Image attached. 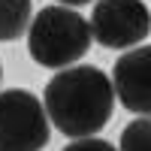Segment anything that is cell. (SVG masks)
Masks as SVG:
<instances>
[{
    "label": "cell",
    "mask_w": 151,
    "mask_h": 151,
    "mask_svg": "<svg viewBox=\"0 0 151 151\" xmlns=\"http://www.w3.org/2000/svg\"><path fill=\"white\" fill-rule=\"evenodd\" d=\"M58 3H64V6H85V3H94V0H58Z\"/></svg>",
    "instance_id": "9"
},
{
    "label": "cell",
    "mask_w": 151,
    "mask_h": 151,
    "mask_svg": "<svg viewBox=\"0 0 151 151\" xmlns=\"http://www.w3.org/2000/svg\"><path fill=\"white\" fill-rule=\"evenodd\" d=\"M112 88L124 109L151 118V45H136L115 60Z\"/></svg>",
    "instance_id": "5"
},
{
    "label": "cell",
    "mask_w": 151,
    "mask_h": 151,
    "mask_svg": "<svg viewBox=\"0 0 151 151\" xmlns=\"http://www.w3.org/2000/svg\"><path fill=\"white\" fill-rule=\"evenodd\" d=\"M91 36L106 48H136L151 33V9L142 0H97Z\"/></svg>",
    "instance_id": "4"
},
{
    "label": "cell",
    "mask_w": 151,
    "mask_h": 151,
    "mask_svg": "<svg viewBox=\"0 0 151 151\" xmlns=\"http://www.w3.org/2000/svg\"><path fill=\"white\" fill-rule=\"evenodd\" d=\"M118 151H151V118L130 121L121 133V148Z\"/></svg>",
    "instance_id": "7"
},
{
    "label": "cell",
    "mask_w": 151,
    "mask_h": 151,
    "mask_svg": "<svg viewBox=\"0 0 151 151\" xmlns=\"http://www.w3.org/2000/svg\"><path fill=\"white\" fill-rule=\"evenodd\" d=\"M0 79H3V67H0Z\"/></svg>",
    "instance_id": "10"
},
{
    "label": "cell",
    "mask_w": 151,
    "mask_h": 151,
    "mask_svg": "<svg viewBox=\"0 0 151 151\" xmlns=\"http://www.w3.org/2000/svg\"><path fill=\"white\" fill-rule=\"evenodd\" d=\"M91 24L73 6H45L27 27V52L40 67L67 70L91 48Z\"/></svg>",
    "instance_id": "2"
},
{
    "label": "cell",
    "mask_w": 151,
    "mask_h": 151,
    "mask_svg": "<svg viewBox=\"0 0 151 151\" xmlns=\"http://www.w3.org/2000/svg\"><path fill=\"white\" fill-rule=\"evenodd\" d=\"M48 136L45 106L30 91H0V151H42Z\"/></svg>",
    "instance_id": "3"
},
{
    "label": "cell",
    "mask_w": 151,
    "mask_h": 151,
    "mask_svg": "<svg viewBox=\"0 0 151 151\" xmlns=\"http://www.w3.org/2000/svg\"><path fill=\"white\" fill-rule=\"evenodd\" d=\"M42 106L52 127L70 139H88L109 124L115 109V88L97 67H67L45 85Z\"/></svg>",
    "instance_id": "1"
},
{
    "label": "cell",
    "mask_w": 151,
    "mask_h": 151,
    "mask_svg": "<svg viewBox=\"0 0 151 151\" xmlns=\"http://www.w3.org/2000/svg\"><path fill=\"white\" fill-rule=\"evenodd\" d=\"M30 0H0V42H12L30 27Z\"/></svg>",
    "instance_id": "6"
},
{
    "label": "cell",
    "mask_w": 151,
    "mask_h": 151,
    "mask_svg": "<svg viewBox=\"0 0 151 151\" xmlns=\"http://www.w3.org/2000/svg\"><path fill=\"white\" fill-rule=\"evenodd\" d=\"M64 151H118L112 142L106 139H97V136H88V139H73Z\"/></svg>",
    "instance_id": "8"
}]
</instances>
